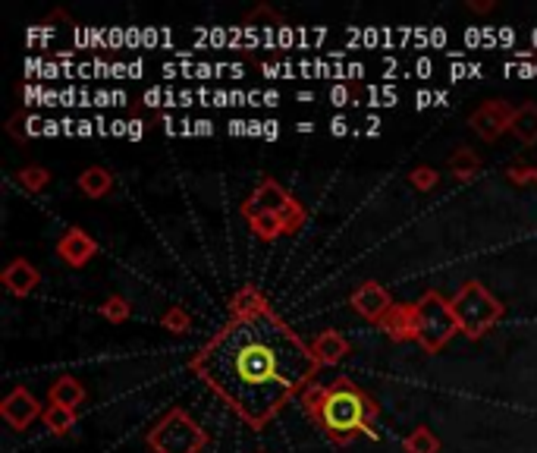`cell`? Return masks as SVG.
I'll return each mask as SVG.
<instances>
[{"label":"cell","instance_id":"6da1fadb","mask_svg":"<svg viewBox=\"0 0 537 453\" xmlns=\"http://www.w3.org/2000/svg\"><path fill=\"white\" fill-rule=\"evenodd\" d=\"M317 369L311 344L268 302L249 315H233L192 359V372L251 429H264Z\"/></svg>","mask_w":537,"mask_h":453},{"label":"cell","instance_id":"7a4b0ae2","mask_svg":"<svg viewBox=\"0 0 537 453\" xmlns=\"http://www.w3.org/2000/svg\"><path fill=\"white\" fill-rule=\"evenodd\" d=\"M305 412L334 438L336 444H349L358 435L377 438V431L371 429L377 419V403L353 384L349 378H336L327 387H308L302 393Z\"/></svg>","mask_w":537,"mask_h":453},{"label":"cell","instance_id":"3957f363","mask_svg":"<svg viewBox=\"0 0 537 453\" xmlns=\"http://www.w3.org/2000/svg\"><path fill=\"white\" fill-rule=\"evenodd\" d=\"M459 334L453 302H447L440 293H424L415 302V344L428 353H440L449 340Z\"/></svg>","mask_w":537,"mask_h":453},{"label":"cell","instance_id":"277c9868","mask_svg":"<svg viewBox=\"0 0 537 453\" xmlns=\"http://www.w3.org/2000/svg\"><path fill=\"white\" fill-rule=\"evenodd\" d=\"M453 312H456V321H459V331L466 334V337L477 340L503 318V302L484 284L466 280L453 299Z\"/></svg>","mask_w":537,"mask_h":453},{"label":"cell","instance_id":"5b68a950","mask_svg":"<svg viewBox=\"0 0 537 453\" xmlns=\"http://www.w3.org/2000/svg\"><path fill=\"white\" fill-rule=\"evenodd\" d=\"M148 444L155 453H202L208 444V431L176 406L148 431Z\"/></svg>","mask_w":537,"mask_h":453},{"label":"cell","instance_id":"8992f818","mask_svg":"<svg viewBox=\"0 0 537 453\" xmlns=\"http://www.w3.org/2000/svg\"><path fill=\"white\" fill-rule=\"evenodd\" d=\"M513 117H515L513 104L503 101V98H494V101L481 104V108L468 117V127H472L484 142H496L506 129H513Z\"/></svg>","mask_w":537,"mask_h":453},{"label":"cell","instance_id":"52a82bcc","mask_svg":"<svg viewBox=\"0 0 537 453\" xmlns=\"http://www.w3.org/2000/svg\"><path fill=\"white\" fill-rule=\"evenodd\" d=\"M0 416H4V422L10 425V429L23 431V429H29L38 416H44V412H42V403L32 397V391H25V387H13V391L6 393L4 403H0Z\"/></svg>","mask_w":537,"mask_h":453},{"label":"cell","instance_id":"ba28073f","mask_svg":"<svg viewBox=\"0 0 537 453\" xmlns=\"http://www.w3.org/2000/svg\"><path fill=\"white\" fill-rule=\"evenodd\" d=\"M349 302H353V308L362 315L364 321H374V325H381V321L390 315V308L396 306V302L390 299V293L383 290L377 280H364V284L353 293V299Z\"/></svg>","mask_w":537,"mask_h":453},{"label":"cell","instance_id":"9c48e42d","mask_svg":"<svg viewBox=\"0 0 537 453\" xmlns=\"http://www.w3.org/2000/svg\"><path fill=\"white\" fill-rule=\"evenodd\" d=\"M95 252H98V242L79 227H70L57 240V255L72 268H85L91 259H95Z\"/></svg>","mask_w":537,"mask_h":453},{"label":"cell","instance_id":"30bf717a","mask_svg":"<svg viewBox=\"0 0 537 453\" xmlns=\"http://www.w3.org/2000/svg\"><path fill=\"white\" fill-rule=\"evenodd\" d=\"M4 287L6 293H13V297H29V293H35V287L42 284V274H38V268L32 265V261L25 259H13L10 265L4 268Z\"/></svg>","mask_w":537,"mask_h":453},{"label":"cell","instance_id":"8fae6325","mask_svg":"<svg viewBox=\"0 0 537 453\" xmlns=\"http://www.w3.org/2000/svg\"><path fill=\"white\" fill-rule=\"evenodd\" d=\"M293 202V195L280 186L277 180H261L258 189L251 193V199L245 202L242 208H251V212H270V214H283Z\"/></svg>","mask_w":537,"mask_h":453},{"label":"cell","instance_id":"7c38bea8","mask_svg":"<svg viewBox=\"0 0 537 453\" xmlns=\"http://www.w3.org/2000/svg\"><path fill=\"white\" fill-rule=\"evenodd\" d=\"M311 353H315L321 365H336L349 353V340L340 331H324L311 340Z\"/></svg>","mask_w":537,"mask_h":453},{"label":"cell","instance_id":"4fadbf2b","mask_svg":"<svg viewBox=\"0 0 537 453\" xmlns=\"http://www.w3.org/2000/svg\"><path fill=\"white\" fill-rule=\"evenodd\" d=\"M381 327L396 340V344L415 340V306H393L387 318L381 321Z\"/></svg>","mask_w":537,"mask_h":453},{"label":"cell","instance_id":"5bb4252c","mask_svg":"<svg viewBox=\"0 0 537 453\" xmlns=\"http://www.w3.org/2000/svg\"><path fill=\"white\" fill-rule=\"evenodd\" d=\"M245 221L251 224V233L264 242H274L277 236H283V221L280 214H270V212H251V208H242Z\"/></svg>","mask_w":537,"mask_h":453},{"label":"cell","instance_id":"9a60e30c","mask_svg":"<svg viewBox=\"0 0 537 453\" xmlns=\"http://www.w3.org/2000/svg\"><path fill=\"white\" fill-rule=\"evenodd\" d=\"M82 400H85V387L79 384L76 378L63 375V378H57L54 384H51V403L70 406V410H76V406L82 403Z\"/></svg>","mask_w":537,"mask_h":453},{"label":"cell","instance_id":"2e32d148","mask_svg":"<svg viewBox=\"0 0 537 453\" xmlns=\"http://www.w3.org/2000/svg\"><path fill=\"white\" fill-rule=\"evenodd\" d=\"M513 133H515V139H522L525 146H537V104H522V108H515Z\"/></svg>","mask_w":537,"mask_h":453},{"label":"cell","instance_id":"e0dca14e","mask_svg":"<svg viewBox=\"0 0 537 453\" xmlns=\"http://www.w3.org/2000/svg\"><path fill=\"white\" fill-rule=\"evenodd\" d=\"M110 186H114V176H110L104 167H89L82 176H79V189H82L89 199H101V195H108Z\"/></svg>","mask_w":537,"mask_h":453},{"label":"cell","instance_id":"ac0fdd59","mask_svg":"<svg viewBox=\"0 0 537 453\" xmlns=\"http://www.w3.org/2000/svg\"><path fill=\"white\" fill-rule=\"evenodd\" d=\"M44 429L51 431V435H66V431L76 425V410H70V406H57L51 403L48 410H44Z\"/></svg>","mask_w":537,"mask_h":453},{"label":"cell","instance_id":"d6986e66","mask_svg":"<svg viewBox=\"0 0 537 453\" xmlns=\"http://www.w3.org/2000/svg\"><path fill=\"white\" fill-rule=\"evenodd\" d=\"M449 170H453L459 180H475L477 170H481V157H477L472 148H459L449 157Z\"/></svg>","mask_w":537,"mask_h":453},{"label":"cell","instance_id":"ffe728a7","mask_svg":"<svg viewBox=\"0 0 537 453\" xmlns=\"http://www.w3.org/2000/svg\"><path fill=\"white\" fill-rule=\"evenodd\" d=\"M402 448H406V453H440V441H437V435L430 429L418 425L412 435L402 441Z\"/></svg>","mask_w":537,"mask_h":453},{"label":"cell","instance_id":"44dd1931","mask_svg":"<svg viewBox=\"0 0 537 453\" xmlns=\"http://www.w3.org/2000/svg\"><path fill=\"white\" fill-rule=\"evenodd\" d=\"M264 299L258 290H251V287H245V290H239L233 299H230V318L233 315H249V312H255V308H261L264 306Z\"/></svg>","mask_w":537,"mask_h":453},{"label":"cell","instance_id":"7402d4cb","mask_svg":"<svg viewBox=\"0 0 537 453\" xmlns=\"http://www.w3.org/2000/svg\"><path fill=\"white\" fill-rule=\"evenodd\" d=\"M48 183H51V174L44 167L19 170V186H23L25 193H42V189H48Z\"/></svg>","mask_w":537,"mask_h":453},{"label":"cell","instance_id":"603a6c76","mask_svg":"<svg viewBox=\"0 0 537 453\" xmlns=\"http://www.w3.org/2000/svg\"><path fill=\"white\" fill-rule=\"evenodd\" d=\"M129 302H126L123 297H110L108 302H101V315L108 321H114V325H119V321H126L129 318Z\"/></svg>","mask_w":537,"mask_h":453},{"label":"cell","instance_id":"cb8c5ba5","mask_svg":"<svg viewBox=\"0 0 537 453\" xmlns=\"http://www.w3.org/2000/svg\"><path fill=\"white\" fill-rule=\"evenodd\" d=\"M409 183H412L415 189H421V193H428V189H434L437 183H440V174H437L434 167H415L412 174H409Z\"/></svg>","mask_w":537,"mask_h":453},{"label":"cell","instance_id":"d4e9b609","mask_svg":"<svg viewBox=\"0 0 537 453\" xmlns=\"http://www.w3.org/2000/svg\"><path fill=\"white\" fill-rule=\"evenodd\" d=\"M189 315H185V308H170L167 315H164V327H167V331H174V334H185L189 331Z\"/></svg>","mask_w":537,"mask_h":453},{"label":"cell","instance_id":"484cf974","mask_svg":"<svg viewBox=\"0 0 537 453\" xmlns=\"http://www.w3.org/2000/svg\"><path fill=\"white\" fill-rule=\"evenodd\" d=\"M509 180H513L515 186H525V183H534V167H525V164H515V167H509Z\"/></svg>","mask_w":537,"mask_h":453},{"label":"cell","instance_id":"4316f807","mask_svg":"<svg viewBox=\"0 0 537 453\" xmlns=\"http://www.w3.org/2000/svg\"><path fill=\"white\" fill-rule=\"evenodd\" d=\"M349 101H355L353 91H349L343 82H336L334 89H330V104H334V108H343V104H349Z\"/></svg>","mask_w":537,"mask_h":453},{"label":"cell","instance_id":"83f0119b","mask_svg":"<svg viewBox=\"0 0 537 453\" xmlns=\"http://www.w3.org/2000/svg\"><path fill=\"white\" fill-rule=\"evenodd\" d=\"M330 133L336 136V139H340V136H346L349 133V120L343 114H336L334 120H330Z\"/></svg>","mask_w":537,"mask_h":453},{"label":"cell","instance_id":"f1b7e54d","mask_svg":"<svg viewBox=\"0 0 537 453\" xmlns=\"http://www.w3.org/2000/svg\"><path fill=\"white\" fill-rule=\"evenodd\" d=\"M157 42H164V32H157V29H142V44H145V48H155Z\"/></svg>","mask_w":537,"mask_h":453},{"label":"cell","instance_id":"f546056e","mask_svg":"<svg viewBox=\"0 0 537 453\" xmlns=\"http://www.w3.org/2000/svg\"><path fill=\"white\" fill-rule=\"evenodd\" d=\"M430 104H437V95H434V91H418V95H415V108L424 110V108H430Z\"/></svg>","mask_w":537,"mask_h":453},{"label":"cell","instance_id":"4dcf8cb0","mask_svg":"<svg viewBox=\"0 0 537 453\" xmlns=\"http://www.w3.org/2000/svg\"><path fill=\"white\" fill-rule=\"evenodd\" d=\"M264 139H268V142L280 139V123H277V120H264Z\"/></svg>","mask_w":537,"mask_h":453},{"label":"cell","instance_id":"1f68e13d","mask_svg":"<svg viewBox=\"0 0 537 453\" xmlns=\"http://www.w3.org/2000/svg\"><path fill=\"white\" fill-rule=\"evenodd\" d=\"M142 136H145V123L142 120H129V133H126V139L138 142Z\"/></svg>","mask_w":537,"mask_h":453},{"label":"cell","instance_id":"d6a6232c","mask_svg":"<svg viewBox=\"0 0 537 453\" xmlns=\"http://www.w3.org/2000/svg\"><path fill=\"white\" fill-rule=\"evenodd\" d=\"M415 73L421 76V79H428L430 73H434V63H430L428 57H418V63H415Z\"/></svg>","mask_w":537,"mask_h":453},{"label":"cell","instance_id":"836d02e7","mask_svg":"<svg viewBox=\"0 0 537 453\" xmlns=\"http://www.w3.org/2000/svg\"><path fill=\"white\" fill-rule=\"evenodd\" d=\"M95 104H98V108H110V104H117L114 101V91H108V89L95 91Z\"/></svg>","mask_w":537,"mask_h":453},{"label":"cell","instance_id":"e575fe53","mask_svg":"<svg viewBox=\"0 0 537 453\" xmlns=\"http://www.w3.org/2000/svg\"><path fill=\"white\" fill-rule=\"evenodd\" d=\"M98 133V123L91 120H79V139H89V136Z\"/></svg>","mask_w":537,"mask_h":453},{"label":"cell","instance_id":"d590c367","mask_svg":"<svg viewBox=\"0 0 537 453\" xmlns=\"http://www.w3.org/2000/svg\"><path fill=\"white\" fill-rule=\"evenodd\" d=\"M211 104H214V108H227V104H233V98H230V91H214Z\"/></svg>","mask_w":537,"mask_h":453},{"label":"cell","instance_id":"8d00e7d4","mask_svg":"<svg viewBox=\"0 0 537 453\" xmlns=\"http://www.w3.org/2000/svg\"><path fill=\"white\" fill-rule=\"evenodd\" d=\"M364 136H381V117H368L364 120Z\"/></svg>","mask_w":537,"mask_h":453},{"label":"cell","instance_id":"74e56055","mask_svg":"<svg viewBox=\"0 0 537 453\" xmlns=\"http://www.w3.org/2000/svg\"><path fill=\"white\" fill-rule=\"evenodd\" d=\"M192 127H195V136H214V123L211 120H195Z\"/></svg>","mask_w":537,"mask_h":453},{"label":"cell","instance_id":"f35d334b","mask_svg":"<svg viewBox=\"0 0 537 453\" xmlns=\"http://www.w3.org/2000/svg\"><path fill=\"white\" fill-rule=\"evenodd\" d=\"M468 10H475V13H490V10H494V0H468Z\"/></svg>","mask_w":537,"mask_h":453},{"label":"cell","instance_id":"ab89813d","mask_svg":"<svg viewBox=\"0 0 537 453\" xmlns=\"http://www.w3.org/2000/svg\"><path fill=\"white\" fill-rule=\"evenodd\" d=\"M496 42L506 44V48H513V44H515V32L513 29H500V32H496Z\"/></svg>","mask_w":537,"mask_h":453},{"label":"cell","instance_id":"60d3db41","mask_svg":"<svg viewBox=\"0 0 537 453\" xmlns=\"http://www.w3.org/2000/svg\"><path fill=\"white\" fill-rule=\"evenodd\" d=\"M60 133H63V123H57V120L44 123V136H48V139H54V136H60Z\"/></svg>","mask_w":537,"mask_h":453},{"label":"cell","instance_id":"b9f144b4","mask_svg":"<svg viewBox=\"0 0 537 453\" xmlns=\"http://www.w3.org/2000/svg\"><path fill=\"white\" fill-rule=\"evenodd\" d=\"M126 44H129V48H138V44H142V32H138V29H126Z\"/></svg>","mask_w":537,"mask_h":453},{"label":"cell","instance_id":"7bdbcfd3","mask_svg":"<svg viewBox=\"0 0 537 453\" xmlns=\"http://www.w3.org/2000/svg\"><path fill=\"white\" fill-rule=\"evenodd\" d=\"M126 133H129V123H126V120L110 123V136H123V139H126Z\"/></svg>","mask_w":537,"mask_h":453},{"label":"cell","instance_id":"ee69618b","mask_svg":"<svg viewBox=\"0 0 537 453\" xmlns=\"http://www.w3.org/2000/svg\"><path fill=\"white\" fill-rule=\"evenodd\" d=\"M230 133H233V136H249V123L233 120V123H230Z\"/></svg>","mask_w":537,"mask_h":453},{"label":"cell","instance_id":"f6af8a7d","mask_svg":"<svg viewBox=\"0 0 537 453\" xmlns=\"http://www.w3.org/2000/svg\"><path fill=\"white\" fill-rule=\"evenodd\" d=\"M362 76H364L362 63H346V79H362Z\"/></svg>","mask_w":537,"mask_h":453},{"label":"cell","instance_id":"bcb514c9","mask_svg":"<svg viewBox=\"0 0 537 453\" xmlns=\"http://www.w3.org/2000/svg\"><path fill=\"white\" fill-rule=\"evenodd\" d=\"M484 42V32L481 29H468L466 32V44H481Z\"/></svg>","mask_w":537,"mask_h":453},{"label":"cell","instance_id":"7dc6e473","mask_svg":"<svg viewBox=\"0 0 537 453\" xmlns=\"http://www.w3.org/2000/svg\"><path fill=\"white\" fill-rule=\"evenodd\" d=\"M428 44H447V32H443V29H434V32L428 35Z\"/></svg>","mask_w":537,"mask_h":453},{"label":"cell","instance_id":"c3c4849f","mask_svg":"<svg viewBox=\"0 0 537 453\" xmlns=\"http://www.w3.org/2000/svg\"><path fill=\"white\" fill-rule=\"evenodd\" d=\"M192 98H198L195 91H189V89L179 91V108H189V104H195V101H192Z\"/></svg>","mask_w":537,"mask_h":453},{"label":"cell","instance_id":"681fc988","mask_svg":"<svg viewBox=\"0 0 537 453\" xmlns=\"http://www.w3.org/2000/svg\"><path fill=\"white\" fill-rule=\"evenodd\" d=\"M264 104H268V108H277V104H280V91H264Z\"/></svg>","mask_w":537,"mask_h":453},{"label":"cell","instance_id":"f907efd6","mask_svg":"<svg viewBox=\"0 0 537 453\" xmlns=\"http://www.w3.org/2000/svg\"><path fill=\"white\" fill-rule=\"evenodd\" d=\"M142 73H145V63L142 61H132L129 63V79H138Z\"/></svg>","mask_w":537,"mask_h":453},{"label":"cell","instance_id":"816d5d0a","mask_svg":"<svg viewBox=\"0 0 537 453\" xmlns=\"http://www.w3.org/2000/svg\"><path fill=\"white\" fill-rule=\"evenodd\" d=\"M249 136H261V139H264V123L261 120H249Z\"/></svg>","mask_w":537,"mask_h":453},{"label":"cell","instance_id":"f5cc1de1","mask_svg":"<svg viewBox=\"0 0 537 453\" xmlns=\"http://www.w3.org/2000/svg\"><path fill=\"white\" fill-rule=\"evenodd\" d=\"M296 133L298 136H308V133H315V123H311V120H302V123H296Z\"/></svg>","mask_w":537,"mask_h":453},{"label":"cell","instance_id":"db71d44e","mask_svg":"<svg viewBox=\"0 0 537 453\" xmlns=\"http://www.w3.org/2000/svg\"><path fill=\"white\" fill-rule=\"evenodd\" d=\"M466 73H468V67H462V63H456V67L449 70V76L453 79H466Z\"/></svg>","mask_w":537,"mask_h":453},{"label":"cell","instance_id":"11a10c76","mask_svg":"<svg viewBox=\"0 0 537 453\" xmlns=\"http://www.w3.org/2000/svg\"><path fill=\"white\" fill-rule=\"evenodd\" d=\"M298 101L308 104V101H315V95H311V91H298Z\"/></svg>","mask_w":537,"mask_h":453},{"label":"cell","instance_id":"9f6ffc18","mask_svg":"<svg viewBox=\"0 0 537 453\" xmlns=\"http://www.w3.org/2000/svg\"><path fill=\"white\" fill-rule=\"evenodd\" d=\"M534 183H537V164H534Z\"/></svg>","mask_w":537,"mask_h":453},{"label":"cell","instance_id":"6f0895ef","mask_svg":"<svg viewBox=\"0 0 537 453\" xmlns=\"http://www.w3.org/2000/svg\"><path fill=\"white\" fill-rule=\"evenodd\" d=\"M532 38H534V44H537V32H534V35H532Z\"/></svg>","mask_w":537,"mask_h":453},{"label":"cell","instance_id":"680465c9","mask_svg":"<svg viewBox=\"0 0 537 453\" xmlns=\"http://www.w3.org/2000/svg\"><path fill=\"white\" fill-rule=\"evenodd\" d=\"M261 453H264V450H261Z\"/></svg>","mask_w":537,"mask_h":453}]
</instances>
